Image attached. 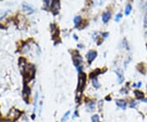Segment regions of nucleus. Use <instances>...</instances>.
<instances>
[{
  "label": "nucleus",
  "instance_id": "obj_24",
  "mask_svg": "<svg viewBox=\"0 0 147 122\" xmlns=\"http://www.w3.org/2000/svg\"><path fill=\"white\" fill-rule=\"evenodd\" d=\"M3 122H12L11 121H8V120H7V121H3Z\"/></svg>",
  "mask_w": 147,
  "mask_h": 122
},
{
  "label": "nucleus",
  "instance_id": "obj_19",
  "mask_svg": "<svg viewBox=\"0 0 147 122\" xmlns=\"http://www.w3.org/2000/svg\"><path fill=\"white\" fill-rule=\"evenodd\" d=\"M144 26L145 27H147V14L145 16V19H144Z\"/></svg>",
  "mask_w": 147,
  "mask_h": 122
},
{
  "label": "nucleus",
  "instance_id": "obj_14",
  "mask_svg": "<svg viewBox=\"0 0 147 122\" xmlns=\"http://www.w3.org/2000/svg\"><path fill=\"white\" fill-rule=\"evenodd\" d=\"M88 110L91 111H94V109H95V102H89L88 105Z\"/></svg>",
  "mask_w": 147,
  "mask_h": 122
},
{
  "label": "nucleus",
  "instance_id": "obj_12",
  "mask_svg": "<svg viewBox=\"0 0 147 122\" xmlns=\"http://www.w3.org/2000/svg\"><path fill=\"white\" fill-rule=\"evenodd\" d=\"M135 94H136V98H137L142 99L144 98V94L140 90H136L135 91Z\"/></svg>",
  "mask_w": 147,
  "mask_h": 122
},
{
  "label": "nucleus",
  "instance_id": "obj_22",
  "mask_svg": "<svg viewBox=\"0 0 147 122\" xmlns=\"http://www.w3.org/2000/svg\"><path fill=\"white\" fill-rule=\"evenodd\" d=\"M102 36L104 37V38H106V37L108 36V33H103V34H102Z\"/></svg>",
  "mask_w": 147,
  "mask_h": 122
},
{
  "label": "nucleus",
  "instance_id": "obj_4",
  "mask_svg": "<svg viewBox=\"0 0 147 122\" xmlns=\"http://www.w3.org/2000/svg\"><path fill=\"white\" fill-rule=\"evenodd\" d=\"M115 102H116V104L121 109H123V110H125V109H126V107H127V102H126L124 100H123V99H117V100L115 101Z\"/></svg>",
  "mask_w": 147,
  "mask_h": 122
},
{
  "label": "nucleus",
  "instance_id": "obj_15",
  "mask_svg": "<svg viewBox=\"0 0 147 122\" xmlns=\"http://www.w3.org/2000/svg\"><path fill=\"white\" fill-rule=\"evenodd\" d=\"M92 122H100L98 115H94L92 116Z\"/></svg>",
  "mask_w": 147,
  "mask_h": 122
},
{
  "label": "nucleus",
  "instance_id": "obj_21",
  "mask_svg": "<svg viewBox=\"0 0 147 122\" xmlns=\"http://www.w3.org/2000/svg\"><path fill=\"white\" fill-rule=\"evenodd\" d=\"M133 86H135V87H137V88H140V87L141 86V82H139V83H138V84H133Z\"/></svg>",
  "mask_w": 147,
  "mask_h": 122
},
{
  "label": "nucleus",
  "instance_id": "obj_9",
  "mask_svg": "<svg viewBox=\"0 0 147 122\" xmlns=\"http://www.w3.org/2000/svg\"><path fill=\"white\" fill-rule=\"evenodd\" d=\"M19 114H20L19 111L15 110V109H13L12 111H11V114L10 115H11V117H12L13 119H16L17 117H19Z\"/></svg>",
  "mask_w": 147,
  "mask_h": 122
},
{
  "label": "nucleus",
  "instance_id": "obj_2",
  "mask_svg": "<svg viewBox=\"0 0 147 122\" xmlns=\"http://www.w3.org/2000/svg\"><path fill=\"white\" fill-rule=\"evenodd\" d=\"M96 57H97V53L96 51H93V50H90L86 55V57L88 59V61L89 64L92 63L96 58Z\"/></svg>",
  "mask_w": 147,
  "mask_h": 122
},
{
  "label": "nucleus",
  "instance_id": "obj_6",
  "mask_svg": "<svg viewBox=\"0 0 147 122\" xmlns=\"http://www.w3.org/2000/svg\"><path fill=\"white\" fill-rule=\"evenodd\" d=\"M110 16H111V13L109 12H104L102 15V21L104 23H107L109 21V20L110 19Z\"/></svg>",
  "mask_w": 147,
  "mask_h": 122
},
{
  "label": "nucleus",
  "instance_id": "obj_8",
  "mask_svg": "<svg viewBox=\"0 0 147 122\" xmlns=\"http://www.w3.org/2000/svg\"><path fill=\"white\" fill-rule=\"evenodd\" d=\"M82 17L80 16H75V18L74 19V26H75V27H78V26H80V25L82 24Z\"/></svg>",
  "mask_w": 147,
  "mask_h": 122
},
{
  "label": "nucleus",
  "instance_id": "obj_11",
  "mask_svg": "<svg viewBox=\"0 0 147 122\" xmlns=\"http://www.w3.org/2000/svg\"><path fill=\"white\" fill-rule=\"evenodd\" d=\"M92 85L95 88H100V84L98 83V80H97L96 78H93L92 79Z\"/></svg>",
  "mask_w": 147,
  "mask_h": 122
},
{
  "label": "nucleus",
  "instance_id": "obj_20",
  "mask_svg": "<svg viewBox=\"0 0 147 122\" xmlns=\"http://www.w3.org/2000/svg\"><path fill=\"white\" fill-rule=\"evenodd\" d=\"M136 105H137V103H136V102H132V103H131V105H130V106H131L132 107H135Z\"/></svg>",
  "mask_w": 147,
  "mask_h": 122
},
{
  "label": "nucleus",
  "instance_id": "obj_13",
  "mask_svg": "<svg viewBox=\"0 0 147 122\" xmlns=\"http://www.w3.org/2000/svg\"><path fill=\"white\" fill-rule=\"evenodd\" d=\"M131 11H132L131 4H128V5L126 6V8H125V15L126 16H128L130 13H131Z\"/></svg>",
  "mask_w": 147,
  "mask_h": 122
},
{
  "label": "nucleus",
  "instance_id": "obj_18",
  "mask_svg": "<svg viewBox=\"0 0 147 122\" xmlns=\"http://www.w3.org/2000/svg\"><path fill=\"white\" fill-rule=\"evenodd\" d=\"M122 18V14L121 13H118L116 16H115V21L116 22H119Z\"/></svg>",
  "mask_w": 147,
  "mask_h": 122
},
{
  "label": "nucleus",
  "instance_id": "obj_10",
  "mask_svg": "<svg viewBox=\"0 0 147 122\" xmlns=\"http://www.w3.org/2000/svg\"><path fill=\"white\" fill-rule=\"evenodd\" d=\"M101 73V71H100V69H96L95 71H93L92 73H90V75H89V76H90L91 78H96L95 76H97L99 75V74Z\"/></svg>",
  "mask_w": 147,
  "mask_h": 122
},
{
  "label": "nucleus",
  "instance_id": "obj_1",
  "mask_svg": "<svg viewBox=\"0 0 147 122\" xmlns=\"http://www.w3.org/2000/svg\"><path fill=\"white\" fill-rule=\"evenodd\" d=\"M86 80H87V77H86L85 74L83 73V72L78 74V86H77L78 92H82L83 88H84V85H85V84H86Z\"/></svg>",
  "mask_w": 147,
  "mask_h": 122
},
{
  "label": "nucleus",
  "instance_id": "obj_16",
  "mask_svg": "<svg viewBox=\"0 0 147 122\" xmlns=\"http://www.w3.org/2000/svg\"><path fill=\"white\" fill-rule=\"evenodd\" d=\"M70 115V111H67V112L65 113V115H64V116L62 117V119H61V121L62 122H65L66 120L68 119V117H69V115Z\"/></svg>",
  "mask_w": 147,
  "mask_h": 122
},
{
  "label": "nucleus",
  "instance_id": "obj_7",
  "mask_svg": "<svg viewBox=\"0 0 147 122\" xmlns=\"http://www.w3.org/2000/svg\"><path fill=\"white\" fill-rule=\"evenodd\" d=\"M30 95V88L27 86H25L24 88V98L26 100V102H28V98Z\"/></svg>",
  "mask_w": 147,
  "mask_h": 122
},
{
  "label": "nucleus",
  "instance_id": "obj_5",
  "mask_svg": "<svg viewBox=\"0 0 147 122\" xmlns=\"http://www.w3.org/2000/svg\"><path fill=\"white\" fill-rule=\"evenodd\" d=\"M115 73L118 75V80H119V84H122L123 82L124 77H123V73L122 71H120V69H118L117 71H115Z\"/></svg>",
  "mask_w": 147,
  "mask_h": 122
},
{
  "label": "nucleus",
  "instance_id": "obj_23",
  "mask_svg": "<svg viewBox=\"0 0 147 122\" xmlns=\"http://www.w3.org/2000/svg\"><path fill=\"white\" fill-rule=\"evenodd\" d=\"M106 100H108V101L109 100V101H110V100H111V98H109V97H107V98H106Z\"/></svg>",
  "mask_w": 147,
  "mask_h": 122
},
{
  "label": "nucleus",
  "instance_id": "obj_17",
  "mask_svg": "<svg viewBox=\"0 0 147 122\" xmlns=\"http://www.w3.org/2000/svg\"><path fill=\"white\" fill-rule=\"evenodd\" d=\"M43 2H44V4L47 7H51V3H52L51 0H43Z\"/></svg>",
  "mask_w": 147,
  "mask_h": 122
},
{
  "label": "nucleus",
  "instance_id": "obj_3",
  "mask_svg": "<svg viewBox=\"0 0 147 122\" xmlns=\"http://www.w3.org/2000/svg\"><path fill=\"white\" fill-rule=\"evenodd\" d=\"M51 12H52L55 15L58 13V11L60 9L59 0H53L52 3H51Z\"/></svg>",
  "mask_w": 147,
  "mask_h": 122
},
{
  "label": "nucleus",
  "instance_id": "obj_25",
  "mask_svg": "<svg viewBox=\"0 0 147 122\" xmlns=\"http://www.w3.org/2000/svg\"><path fill=\"white\" fill-rule=\"evenodd\" d=\"M146 9L147 10V3H146Z\"/></svg>",
  "mask_w": 147,
  "mask_h": 122
}]
</instances>
